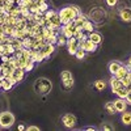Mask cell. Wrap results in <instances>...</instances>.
<instances>
[{
    "label": "cell",
    "mask_w": 131,
    "mask_h": 131,
    "mask_svg": "<svg viewBox=\"0 0 131 131\" xmlns=\"http://www.w3.org/2000/svg\"><path fill=\"white\" fill-rule=\"evenodd\" d=\"M73 37L78 39L79 42H83V41H85V39H88V36L85 34L84 30H83V31H73Z\"/></svg>",
    "instance_id": "19"
},
{
    "label": "cell",
    "mask_w": 131,
    "mask_h": 131,
    "mask_svg": "<svg viewBox=\"0 0 131 131\" xmlns=\"http://www.w3.org/2000/svg\"><path fill=\"white\" fill-rule=\"evenodd\" d=\"M88 39H91L92 42H94L96 45H100V43L102 42V36L98 31H92V33H89V34H88Z\"/></svg>",
    "instance_id": "11"
},
{
    "label": "cell",
    "mask_w": 131,
    "mask_h": 131,
    "mask_svg": "<svg viewBox=\"0 0 131 131\" xmlns=\"http://www.w3.org/2000/svg\"><path fill=\"white\" fill-rule=\"evenodd\" d=\"M105 110H106L109 114H115V113H117V110H115V106H114L113 101H110V102H106V104H105Z\"/></svg>",
    "instance_id": "22"
},
{
    "label": "cell",
    "mask_w": 131,
    "mask_h": 131,
    "mask_svg": "<svg viewBox=\"0 0 131 131\" xmlns=\"http://www.w3.org/2000/svg\"><path fill=\"white\" fill-rule=\"evenodd\" d=\"M62 122H63V125L67 128H73L76 126V117L73 114H71V113L64 114L62 117Z\"/></svg>",
    "instance_id": "6"
},
{
    "label": "cell",
    "mask_w": 131,
    "mask_h": 131,
    "mask_svg": "<svg viewBox=\"0 0 131 131\" xmlns=\"http://www.w3.org/2000/svg\"><path fill=\"white\" fill-rule=\"evenodd\" d=\"M94 88L97 91H104L106 88V81L105 80H96L94 81Z\"/></svg>",
    "instance_id": "24"
},
{
    "label": "cell",
    "mask_w": 131,
    "mask_h": 131,
    "mask_svg": "<svg viewBox=\"0 0 131 131\" xmlns=\"http://www.w3.org/2000/svg\"><path fill=\"white\" fill-rule=\"evenodd\" d=\"M60 79H62V85L64 89L70 91L73 86V76H72L71 71H62Z\"/></svg>",
    "instance_id": "4"
},
{
    "label": "cell",
    "mask_w": 131,
    "mask_h": 131,
    "mask_svg": "<svg viewBox=\"0 0 131 131\" xmlns=\"http://www.w3.org/2000/svg\"><path fill=\"white\" fill-rule=\"evenodd\" d=\"M57 12H55V10H54V9H47L46 10V12L45 13H43V18H45V20H50L54 15H55Z\"/></svg>",
    "instance_id": "31"
},
{
    "label": "cell",
    "mask_w": 131,
    "mask_h": 131,
    "mask_svg": "<svg viewBox=\"0 0 131 131\" xmlns=\"http://www.w3.org/2000/svg\"><path fill=\"white\" fill-rule=\"evenodd\" d=\"M127 79L131 81V70H130V71H128V73H127Z\"/></svg>",
    "instance_id": "42"
},
{
    "label": "cell",
    "mask_w": 131,
    "mask_h": 131,
    "mask_svg": "<svg viewBox=\"0 0 131 131\" xmlns=\"http://www.w3.org/2000/svg\"><path fill=\"white\" fill-rule=\"evenodd\" d=\"M50 23L52 24V25H55L57 28H60L62 26V21H60V17H59V15H58V12L54 15L51 18H50Z\"/></svg>",
    "instance_id": "21"
},
{
    "label": "cell",
    "mask_w": 131,
    "mask_h": 131,
    "mask_svg": "<svg viewBox=\"0 0 131 131\" xmlns=\"http://www.w3.org/2000/svg\"><path fill=\"white\" fill-rule=\"evenodd\" d=\"M127 67L131 70V58H128V60H127Z\"/></svg>",
    "instance_id": "40"
},
{
    "label": "cell",
    "mask_w": 131,
    "mask_h": 131,
    "mask_svg": "<svg viewBox=\"0 0 131 131\" xmlns=\"http://www.w3.org/2000/svg\"><path fill=\"white\" fill-rule=\"evenodd\" d=\"M125 100H126L127 105H131V91L127 93V96H126V98H125Z\"/></svg>",
    "instance_id": "38"
},
{
    "label": "cell",
    "mask_w": 131,
    "mask_h": 131,
    "mask_svg": "<svg viewBox=\"0 0 131 131\" xmlns=\"http://www.w3.org/2000/svg\"><path fill=\"white\" fill-rule=\"evenodd\" d=\"M4 46H5V51H7L8 55H13L15 54V47H13L12 43H4Z\"/></svg>",
    "instance_id": "28"
},
{
    "label": "cell",
    "mask_w": 131,
    "mask_h": 131,
    "mask_svg": "<svg viewBox=\"0 0 131 131\" xmlns=\"http://www.w3.org/2000/svg\"><path fill=\"white\" fill-rule=\"evenodd\" d=\"M97 46L98 45H96V43L92 42L91 39H85L83 42H79V47L83 49L85 52H93V51H96L97 50Z\"/></svg>",
    "instance_id": "5"
},
{
    "label": "cell",
    "mask_w": 131,
    "mask_h": 131,
    "mask_svg": "<svg viewBox=\"0 0 131 131\" xmlns=\"http://www.w3.org/2000/svg\"><path fill=\"white\" fill-rule=\"evenodd\" d=\"M31 3H33V0H20L17 5L18 7H26V8H29Z\"/></svg>",
    "instance_id": "32"
},
{
    "label": "cell",
    "mask_w": 131,
    "mask_h": 131,
    "mask_svg": "<svg viewBox=\"0 0 131 131\" xmlns=\"http://www.w3.org/2000/svg\"><path fill=\"white\" fill-rule=\"evenodd\" d=\"M17 128H18L20 131H23V130H25V126H24V125H20V126H18Z\"/></svg>",
    "instance_id": "41"
},
{
    "label": "cell",
    "mask_w": 131,
    "mask_h": 131,
    "mask_svg": "<svg viewBox=\"0 0 131 131\" xmlns=\"http://www.w3.org/2000/svg\"><path fill=\"white\" fill-rule=\"evenodd\" d=\"M67 49H68V52L71 54V55H75V52H76V50L79 49V41L76 39L75 37H71V38H68L67 39Z\"/></svg>",
    "instance_id": "7"
},
{
    "label": "cell",
    "mask_w": 131,
    "mask_h": 131,
    "mask_svg": "<svg viewBox=\"0 0 131 131\" xmlns=\"http://www.w3.org/2000/svg\"><path fill=\"white\" fill-rule=\"evenodd\" d=\"M109 83H110V86H112V91H113V92H114L115 89H118V88H121V86H122L121 80L117 79L114 75H112V79L109 80Z\"/></svg>",
    "instance_id": "15"
},
{
    "label": "cell",
    "mask_w": 131,
    "mask_h": 131,
    "mask_svg": "<svg viewBox=\"0 0 131 131\" xmlns=\"http://www.w3.org/2000/svg\"><path fill=\"white\" fill-rule=\"evenodd\" d=\"M66 43H67V38L59 33V34H58V42H57V45H58V46H64Z\"/></svg>",
    "instance_id": "29"
},
{
    "label": "cell",
    "mask_w": 131,
    "mask_h": 131,
    "mask_svg": "<svg viewBox=\"0 0 131 131\" xmlns=\"http://www.w3.org/2000/svg\"><path fill=\"white\" fill-rule=\"evenodd\" d=\"M12 88H13V85L10 84V81L4 78V79L2 80V89H3V91H9V89H12Z\"/></svg>",
    "instance_id": "25"
},
{
    "label": "cell",
    "mask_w": 131,
    "mask_h": 131,
    "mask_svg": "<svg viewBox=\"0 0 131 131\" xmlns=\"http://www.w3.org/2000/svg\"><path fill=\"white\" fill-rule=\"evenodd\" d=\"M121 67H122V63L121 62H117V60L115 62H112L110 64H109V72H110L112 75H114Z\"/></svg>",
    "instance_id": "17"
},
{
    "label": "cell",
    "mask_w": 131,
    "mask_h": 131,
    "mask_svg": "<svg viewBox=\"0 0 131 131\" xmlns=\"http://www.w3.org/2000/svg\"><path fill=\"white\" fill-rule=\"evenodd\" d=\"M80 13H81V10L78 5H67V7L62 8L58 12V15L60 17V21H62V25L68 24L70 21L75 20Z\"/></svg>",
    "instance_id": "1"
},
{
    "label": "cell",
    "mask_w": 131,
    "mask_h": 131,
    "mask_svg": "<svg viewBox=\"0 0 131 131\" xmlns=\"http://www.w3.org/2000/svg\"><path fill=\"white\" fill-rule=\"evenodd\" d=\"M102 130H105V131H107V130H110V127H109V126H104V127H102Z\"/></svg>",
    "instance_id": "44"
},
{
    "label": "cell",
    "mask_w": 131,
    "mask_h": 131,
    "mask_svg": "<svg viewBox=\"0 0 131 131\" xmlns=\"http://www.w3.org/2000/svg\"><path fill=\"white\" fill-rule=\"evenodd\" d=\"M121 121L123 122V125L130 126L131 125V112H122V117H121Z\"/></svg>",
    "instance_id": "18"
},
{
    "label": "cell",
    "mask_w": 131,
    "mask_h": 131,
    "mask_svg": "<svg viewBox=\"0 0 131 131\" xmlns=\"http://www.w3.org/2000/svg\"><path fill=\"white\" fill-rule=\"evenodd\" d=\"M51 88H52V84H51V81H50L49 79H46V78L38 79V80L36 81V84H34V91H36L39 96H46V94H49L50 91H51Z\"/></svg>",
    "instance_id": "2"
},
{
    "label": "cell",
    "mask_w": 131,
    "mask_h": 131,
    "mask_svg": "<svg viewBox=\"0 0 131 131\" xmlns=\"http://www.w3.org/2000/svg\"><path fill=\"white\" fill-rule=\"evenodd\" d=\"M9 57H10V55H7V54H5V55H2V57H0V62L7 63V62L9 60Z\"/></svg>",
    "instance_id": "37"
},
{
    "label": "cell",
    "mask_w": 131,
    "mask_h": 131,
    "mask_svg": "<svg viewBox=\"0 0 131 131\" xmlns=\"http://www.w3.org/2000/svg\"><path fill=\"white\" fill-rule=\"evenodd\" d=\"M36 2H37L38 4H41V3H46V2H47V0H36Z\"/></svg>",
    "instance_id": "43"
},
{
    "label": "cell",
    "mask_w": 131,
    "mask_h": 131,
    "mask_svg": "<svg viewBox=\"0 0 131 131\" xmlns=\"http://www.w3.org/2000/svg\"><path fill=\"white\" fill-rule=\"evenodd\" d=\"M54 50H55V47H54L52 43L46 42L45 45H43V46L41 47V50H39V51H41V54H42V55L45 57V59H46V58H49V57L51 55V54L54 52Z\"/></svg>",
    "instance_id": "8"
},
{
    "label": "cell",
    "mask_w": 131,
    "mask_h": 131,
    "mask_svg": "<svg viewBox=\"0 0 131 131\" xmlns=\"http://www.w3.org/2000/svg\"><path fill=\"white\" fill-rule=\"evenodd\" d=\"M13 123H15V115H13V113H10V112L0 113V127L8 128V127H12Z\"/></svg>",
    "instance_id": "3"
},
{
    "label": "cell",
    "mask_w": 131,
    "mask_h": 131,
    "mask_svg": "<svg viewBox=\"0 0 131 131\" xmlns=\"http://www.w3.org/2000/svg\"><path fill=\"white\" fill-rule=\"evenodd\" d=\"M47 9H49V4H47V2H46V3H41V4H39V10H41L42 13H45Z\"/></svg>",
    "instance_id": "35"
},
{
    "label": "cell",
    "mask_w": 131,
    "mask_h": 131,
    "mask_svg": "<svg viewBox=\"0 0 131 131\" xmlns=\"http://www.w3.org/2000/svg\"><path fill=\"white\" fill-rule=\"evenodd\" d=\"M25 71H24V68H15L13 70V76L16 78V80H17V83H20V81H23L24 80V78H25Z\"/></svg>",
    "instance_id": "13"
},
{
    "label": "cell",
    "mask_w": 131,
    "mask_h": 131,
    "mask_svg": "<svg viewBox=\"0 0 131 131\" xmlns=\"http://www.w3.org/2000/svg\"><path fill=\"white\" fill-rule=\"evenodd\" d=\"M117 3H118V0H106V4L109 7H115Z\"/></svg>",
    "instance_id": "36"
},
{
    "label": "cell",
    "mask_w": 131,
    "mask_h": 131,
    "mask_svg": "<svg viewBox=\"0 0 131 131\" xmlns=\"http://www.w3.org/2000/svg\"><path fill=\"white\" fill-rule=\"evenodd\" d=\"M113 104H114V106H115L117 113H122V112H125V110H126L127 102H126L125 98H119V97H118L115 101H113Z\"/></svg>",
    "instance_id": "9"
},
{
    "label": "cell",
    "mask_w": 131,
    "mask_h": 131,
    "mask_svg": "<svg viewBox=\"0 0 131 131\" xmlns=\"http://www.w3.org/2000/svg\"><path fill=\"white\" fill-rule=\"evenodd\" d=\"M85 55H86V52H85V51H84L83 49H80V47H79L78 50H76V52H75V57L78 58L79 60L84 59V58H85Z\"/></svg>",
    "instance_id": "27"
},
{
    "label": "cell",
    "mask_w": 131,
    "mask_h": 131,
    "mask_svg": "<svg viewBox=\"0 0 131 131\" xmlns=\"http://www.w3.org/2000/svg\"><path fill=\"white\" fill-rule=\"evenodd\" d=\"M26 130L28 131H39V127H37V126H29V127H26Z\"/></svg>",
    "instance_id": "39"
},
{
    "label": "cell",
    "mask_w": 131,
    "mask_h": 131,
    "mask_svg": "<svg viewBox=\"0 0 131 131\" xmlns=\"http://www.w3.org/2000/svg\"><path fill=\"white\" fill-rule=\"evenodd\" d=\"M8 13H9V16L16 17V18H20V17H21V13H20V8H18V5H17V7H12Z\"/></svg>",
    "instance_id": "23"
},
{
    "label": "cell",
    "mask_w": 131,
    "mask_h": 131,
    "mask_svg": "<svg viewBox=\"0 0 131 131\" xmlns=\"http://www.w3.org/2000/svg\"><path fill=\"white\" fill-rule=\"evenodd\" d=\"M83 30L86 31V33H92L94 31V24L92 23L91 20H85L83 23Z\"/></svg>",
    "instance_id": "16"
},
{
    "label": "cell",
    "mask_w": 131,
    "mask_h": 131,
    "mask_svg": "<svg viewBox=\"0 0 131 131\" xmlns=\"http://www.w3.org/2000/svg\"><path fill=\"white\" fill-rule=\"evenodd\" d=\"M23 46H24V49H31V45H33V39L30 38V37H25V38H23Z\"/></svg>",
    "instance_id": "26"
},
{
    "label": "cell",
    "mask_w": 131,
    "mask_h": 131,
    "mask_svg": "<svg viewBox=\"0 0 131 131\" xmlns=\"http://www.w3.org/2000/svg\"><path fill=\"white\" fill-rule=\"evenodd\" d=\"M34 60H28V63H26V66H25V68H24V71L25 72H30V71H33V68H34Z\"/></svg>",
    "instance_id": "30"
},
{
    "label": "cell",
    "mask_w": 131,
    "mask_h": 131,
    "mask_svg": "<svg viewBox=\"0 0 131 131\" xmlns=\"http://www.w3.org/2000/svg\"><path fill=\"white\" fill-rule=\"evenodd\" d=\"M113 93H115L119 98H126V96H127V93H128V91L125 88V86H121V88H118V89H115Z\"/></svg>",
    "instance_id": "20"
},
{
    "label": "cell",
    "mask_w": 131,
    "mask_h": 131,
    "mask_svg": "<svg viewBox=\"0 0 131 131\" xmlns=\"http://www.w3.org/2000/svg\"><path fill=\"white\" fill-rule=\"evenodd\" d=\"M119 16H121L122 21H125V23H131V8H123L119 12Z\"/></svg>",
    "instance_id": "10"
},
{
    "label": "cell",
    "mask_w": 131,
    "mask_h": 131,
    "mask_svg": "<svg viewBox=\"0 0 131 131\" xmlns=\"http://www.w3.org/2000/svg\"><path fill=\"white\" fill-rule=\"evenodd\" d=\"M128 71H130V68H128V67H126V66H123V64H122V67H121V68H119V70H118V71H117V72L114 73V76H115L117 79L122 80L123 78H126V76H127Z\"/></svg>",
    "instance_id": "12"
},
{
    "label": "cell",
    "mask_w": 131,
    "mask_h": 131,
    "mask_svg": "<svg viewBox=\"0 0 131 131\" xmlns=\"http://www.w3.org/2000/svg\"><path fill=\"white\" fill-rule=\"evenodd\" d=\"M59 33L60 34H63L66 38H71V37H73V30H71L70 28H67L66 25H62L60 28H59Z\"/></svg>",
    "instance_id": "14"
},
{
    "label": "cell",
    "mask_w": 131,
    "mask_h": 131,
    "mask_svg": "<svg viewBox=\"0 0 131 131\" xmlns=\"http://www.w3.org/2000/svg\"><path fill=\"white\" fill-rule=\"evenodd\" d=\"M26 63H28V59H25L24 57L18 58V67H20V68H25Z\"/></svg>",
    "instance_id": "34"
},
{
    "label": "cell",
    "mask_w": 131,
    "mask_h": 131,
    "mask_svg": "<svg viewBox=\"0 0 131 131\" xmlns=\"http://www.w3.org/2000/svg\"><path fill=\"white\" fill-rule=\"evenodd\" d=\"M18 8H20V13H21V16H23V17H26L30 13L29 8H26V7H18Z\"/></svg>",
    "instance_id": "33"
}]
</instances>
